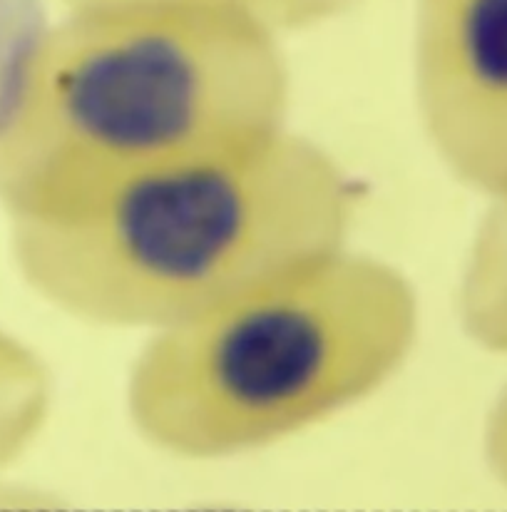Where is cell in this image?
I'll return each mask as SVG.
<instances>
[{"label": "cell", "instance_id": "6da1fadb", "mask_svg": "<svg viewBox=\"0 0 507 512\" xmlns=\"http://www.w3.org/2000/svg\"><path fill=\"white\" fill-rule=\"evenodd\" d=\"M281 38L232 15L68 10L45 28L0 127L10 222L78 217L130 184L286 130Z\"/></svg>", "mask_w": 507, "mask_h": 512}, {"label": "cell", "instance_id": "7a4b0ae2", "mask_svg": "<svg viewBox=\"0 0 507 512\" xmlns=\"http://www.w3.org/2000/svg\"><path fill=\"white\" fill-rule=\"evenodd\" d=\"M361 187L289 127L130 184L78 217L10 222L20 279L73 319L165 331L348 247Z\"/></svg>", "mask_w": 507, "mask_h": 512}, {"label": "cell", "instance_id": "3957f363", "mask_svg": "<svg viewBox=\"0 0 507 512\" xmlns=\"http://www.w3.org/2000/svg\"><path fill=\"white\" fill-rule=\"evenodd\" d=\"M418 331L411 279L343 247L155 331L127 378V416L174 458L252 453L381 391L408 363Z\"/></svg>", "mask_w": 507, "mask_h": 512}, {"label": "cell", "instance_id": "277c9868", "mask_svg": "<svg viewBox=\"0 0 507 512\" xmlns=\"http://www.w3.org/2000/svg\"><path fill=\"white\" fill-rule=\"evenodd\" d=\"M413 90L448 172L485 197L507 189V0H416Z\"/></svg>", "mask_w": 507, "mask_h": 512}, {"label": "cell", "instance_id": "5b68a950", "mask_svg": "<svg viewBox=\"0 0 507 512\" xmlns=\"http://www.w3.org/2000/svg\"><path fill=\"white\" fill-rule=\"evenodd\" d=\"M55 403V383L38 351L0 329V478L40 438ZM38 495L0 483V505H33Z\"/></svg>", "mask_w": 507, "mask_h": 512}, {"label": "cell", "instance_id": "8992f818", "mask_svg": "<svg viewBox=\"0 0 507 512\" xmlns=\"http://www.w3.org/2000/svg\"><path fill=\"white\" fill-rule=\"evenodd\" d=\"M455 306L470 341L507 356V189L490 197L488 212L480 219Z\"/></svg>", "mask_w": 507, "mask_h": 512}, {"label": "cell", "instance_id": "52a82bcc", "mask_svg": "<svg viewBox=\"0 0 507 512\" xmlns=\"http://www.w3.org/2000/svg\"><path fill=\"white\" fill-rule=\"evenodd\" d=\"M65 10L97 8H177L232 15L261 25L281 38L294 30L316 28L356 8L361 0H58Z\"/></svg>", "mask_w": 507, "mask_h": 512}, {"label": "cell", "instance_id": "ba28073f", "mask_svg": "<svg viewBox=\"0 0 507 512\" xmlns=\"http://www.w3.org/2000/svg\"><path fill=\"white\" fill-rule=\"evenodd\" d=\"M45 28L48 13L43 0H0V127L13 112Z\"/></svg>", "mask_w": 507, "mask_h": 512}, {"label": "cell", "instance_id": "9c48e42d", "mask_svg": "<svg viewBox=\"0 0 507 512\" xmlns=\"http://www.w3.org/2000/svg\"><path fill=\"white\" fill-rule=\"evenodd\" d=\"M483 455L493 478L507 490V386L495 398L485 418Z\"/></svg>", "mask_w": 507, "mask_h": 512}]
</instances>
